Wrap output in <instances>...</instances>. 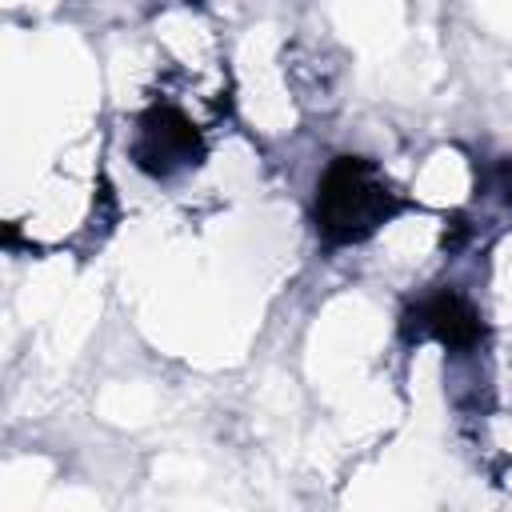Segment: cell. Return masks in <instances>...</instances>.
I'll use <instances>...</instances> for the list:
<instances>
[{"instance_id":"6da1fadb","label":"cell","mask_w":512,"mask_h":512,"mask_svg":"<svg viewBox=\"0 0 512 512\" xmlns=\"http://www.w3.org/2000/svg\"><path fill=\"white\" fill-rule=\"evenodd\" d=\"M396 192L360 156H336L316 192V228L332 244L364 240L376 224L396 212Z\"/></svg>"},{"instance_id":"3957f363","label":"cell","mask_w":512,"mask_h":512,"mask_svg":"<svg viewBox=\"0 0 512 512\" xmlns=\"http://www.w3.org/2000/svg\"><path fill=\"white\" fill-rule=\"evenodd\" d=\"M404 328L416 332V336H436V340L448 344V348H468V344H476V336H480L476 312H472L468 300H460L456 292H440V296L424 300V304L408 316Z\"/></svg>"},{"instance_id":"7a4b0ae2","label":"cell","mask_w":512,"mask_h":512,"mask_svg":"<svg viewBox=\"0 0 512 512\" xmlns=\"http://www.w3.org/2000/svg\"><path fill=\"white\" fill-rule=\"evenodd\" d=\"M200 156V136L196 128L176 112V108H156L144 124H140V144H136V160L140 168L164 176L176 164H188Z\"/></svg>"}]
</instances>
